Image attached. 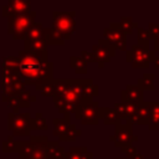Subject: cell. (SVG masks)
Returning <instances> with one entry per match:
<instances>
[{"instance_id": "f1b7e54d", "label": "cell", "mask_w": 159, "mask_h": 159, "mask_svg": "<svg viewBox=\"0 0 159 159\" xmlns=\"http://www.w3.org/2000/svg\"><path fill=\"white\" fill-rule=\"evenodd\" d=\"M32 129H37V130H46L47 129L46 119L43 118L41 112H37L35 114V118H31V130Z\"/></svg>"}, {"instance_id": "4fadbf2b", "label": "cell", "mask_w": 159, "mask_h": 159, "mask_svg": "<svg viewBox=\"0 0 159 159\" xmlns=\"http://www.w3.org/2000/svg\"><path fill=\"white\" fill-rule=\"evenodd\" d=\"M31 11V4L27 0H10L6 5L1 9V15L4 17H9L16 14L21 12H29Z\"/></svg>"}, {"instance_id": "484cf974", "label": "cell", "mask_w": 159, "mask_h": 159, "mask_svg": "<svg viewBox=\"0 0 159 159\" xmlns=\"http://www.w3.org/2000/svg\"><path fill=\"white\" fill-rule=\"evenodd\" d=\"M21 142L14 139V135H9L6 140L2 142V153H19Z\"/></svg>"}, {"instance_id": "3957f363", "label": "cell", "mask_w": 159, "mask_h": 159, "mask_svg": "<svg viewBox=\"0 0 159 159\" xmlns=\"http://www.w3.org/2000/svg\"><path fill=\"white\" fill-rule=\"evenodd\" d=\"M19 159H65V149L60 140H48L46 135H30V140L20 144Z\"/></svg>"}, {"instance_id": "5bb4252c", "label": "cell", "mask_w": 159, "mask_h": 159, "mask_svg": "<svg viewBox=\"0 0 159 159\" xmlns=\"http://www.w3.org/2000/svg\"><path fill=\"white\" fill-rule=\"evenodd\" d=\"M24 50H26V51H29V52H31V53L41 57V58L47 60V43H46L43 34L32 41L25 42Z\"/></svg>"}, {"instance_id": "d590c367", "label": "cell", "mask_w": 159, "mask_h": 159, "mask_svg": "<svg viewBox=\"0 0 159 159\" xmlns=\"http://www.w3.org/2000/svg\"><path fill=\"white\" fill-rule=\"evenodd\" d=\"M153 63H154V66H155L157 68H159V56H155V57H154Z\"/></svg>"}, {"instance_id": "6da1fadb", "label": "cell", "mask_w": 159, "mask_h": 159, "mask_svg": "<svg viewBox=\"0 0 159 159\" xmlns=\"http://www.w3.org/2000/svg\"><path fill=\"white\" fill-rule=\"evenodd\" d=\"M84 80H53L52 83L42 86L40 92L43 97H52L60 113H76L78 108L91 101L83 93Z\"/></svg>"}, {"instance_id": "30bf717a", "label": "cell", "mask_w": 159, "mask_h": 159, "mask_svg": "<svg viewBox=\"0 0 159 159\" xmlns=\"http://www.w3.org/2000/svg\"><path fill=\"white\" fill-rule=\"evenodd\" d=\"M98 111H99V104L97 101L91 99L86 103H83L78 111L75 113V117L77 119H80V122L82 124H91V125H97L99 122V116H98Z\"/></svg>"}, {"instance_id": "9c48e42d", "label": "cell", "mask_w": 159, "mask_h": 159, "mask_svg": "<svg viewBox=\"0 0 159 159\" xmlns=\"http://www.w3.org/2000/svg\"><path fill=\"white\" fill-rule=\"evenodd\" d=\"M24 91H26L25 83L21 81L19 72H2V102Z\"/></svg>"}, {"instance_id": "74e56055", "label": "cell", "mask_w": 159, "mask_h": 159, "mask_svg": "<svg viewBox=\"0 0 159 159\" xmlns=\"http://www.w3.org/2000/svg\"><path fill=\"white\" fill-rule=\"evenodd\" d=\"M138 140V135H133V142H137Z\"/></svg>"}, {"instance_id": "4316f807", "label": "cell", "mask_w": 159, "mask_h": 159, "mask_svg": "<svg viewBox=\"0 0 159 159\" xmlns=\"http://www.w3.org/2000/svg\"><path fill=\"white\" fill-rule=\"evenodd\" d=\"M119 26H120V29L123 30V32L127 35V34H132L134 29H138V22L133 21V19H132V17L122 16V17H120Z\"/></svg>"}, {"instance_id": "2e32d148", "label": "cell", "mask_w": 159, "mask_h": 159, "mask_svg": "<svg viewBox=\"0 0 159 159\" xmlns=\"http://www.w3.org/2000/svg\"><path fill=\"white\" fill-rule=\"evenodd\" d=\"M31 97L32 94L30 93V91H24L21 92L20 94H16L11 98H9L5 103L12 109V113H19V109L22 108V107H26L29 108L30 104H31Z\"/></svg>"}, {"instance_id": "d4e9b609", "label": "cell", "mask_w": 159, "mask_h": 159, "mask_svg": "<svg viewBox=\"0 0 159 159\" xmlns=\"http://www.w3.org/2000/svg\"><path fill=\"white\" fill-rule=\"evenodd\" d=\"M43 34V26L41 22H32L24 37V41L25 42H29V41H32L37 37H40L41 35Z\"/></svg>"}, {"instance_id": "8d00e7d4", "label": "cell", "mask_w": 159, "mask_h": 159, "mask_svg": "<svg viewBox=\"0 0 159 159\" xmlns=\"http://www.w3.org/2000/svg\"><path fill=\"white\" fill-rule=\"evenodd\" d=\"M132 159H144V157H143L142 154H139V153H137V154H135V155H134V157H133Z\"/></svg>"}, {"instance_id": "52a82bcc", "label": "cell", "mask_w": 159, "mask_h": 159, "mask_svg": "<svg viewBox=\"0 0 159 159\" xmlns=\"http://www.w3.org/2000/svg\"><path fill=\"white\" fill-rule=\"evenodd\" d=\"M7 129L14 133V135H31V114L25 113H12L7 114Z\"/></svg>"}, {"instance_id": "ba28073f", "label": "cell", "mask_w": 159, "mask_h": 159, "mask_svg": "<svg viewBox=\"0 0 159 159\" xmlns=\"http://www.w3.org/2000/svg\"><path fill=\"white\" fill-rule=\"evenodd\" d=\"M103 42L114 50L124 51L127 50V39L125 34L119 26V22H111L108 27L103 30Z\"/></svg>"}, {"instance_id": "ffe728a7", "label": "cell", "mask_w": 159, "mask_h": 159, "mask_svg": "<svg viewBox=\"0 0 159 159\" xmlns=\"http://www.w3.org/2000/svg\"><path fill=\"white\" fill-rule=\"evenodd\" d=\"M65 159H93V154L86 147H71L65 153Z\"/></svg>"}, {"instance_id": "8992f818", "label": "cell", "mask_w": 159, "mask_h": 159, "mask_svg": "<svg viewBox=\"0 0 159 159\" xmlns=\"http://www.w3.org/2000/svg\"><path fill=\"white\" fill-rule=\"evenodd\" d=\"M76 11H53L52 29L58 31L66 40H70L76 30Z\"/></svg>"}, {"instance_id": "e575fe53", "label": "cell", "mask_w": 159, "mask_h": 159, "mask_svg": "<svg viewBox=\"0 0 159 159\" xmlns=\"http://www.w3.org/2000/svg\"><path fill=\"white\" fill-rule=\"evenodd\" d=\"M154 51H159V35L154 40Z\"/></svg>"}, {"instance_id": "d6986e66", "label": "cell", "mask_w": 159, "mask_h": 159, "mask_svg": "<svg viewBox=\"0 0 159 159\" xmlns=\"http://www.w3.org/2000/svg\"><path fill=\"white\" fill-rule=\"evenodd\" d=\"M148 127L150 130H159V102H149Z\"/></svg>"}, {"instance_id": "d6a6232c", "label": "cell", "mask_w": 159, "mask_h": 159, "mask_svg": "<svg viewBox=\"0 0 159 159\" xmlns=\"http://www.w3.org/2000/svg\"><path fill=\"white\" fill-rule=\"evenodd\" d=\"M120 152H122L123 154H125L127 159H132V158H133V157L137 154V148H135L133 144H129L127 148L120 149Z\"/></svg>"}, {"instance_id": "277c9868", "label": "cell", "mask_w": 159, "mask_h": 159, "mask_svg": "<svg viewBox=\"0 0 159 159\" xmlns=\"http://www.w3.org/2000/svg\"><path fill=\"white\" fill-rule=\"evenodd\" d=\"M36 11L21 12L7 17V34L14 37V40H22L32 22H35Z\"/></svg>"}, {"instance_id": "603a6c76", "label": "cell", "mask_w": 159, "mask_h": 159, "mask_svg": "<svg viewBox=\"0 0 159 159\" xmlns=\"http://www.w3.org/2000/svg\"><path fill=\"white\" fill-rule=\"evenodd\" d=\"M70 67L75 70L77 75H86L87 73V62L80 56H71L70 57Z\"/></svg>"}, {"instance_id": "7402d4cb", "label": "cell", "mask_w": 159, "mask_h": 159, "mask_svg": "<svg viewBox=\"0 0 159 159\" xmlns=\"http://www.w3.org/2000/svg\"><path fill=\"white\" fill-rule=\"evenodd\" d=\"M43 36L47 45H63L66 41V39L52 27L43 29Z\"/></svg>"}, {"instance_id": "f35d334b", "label": "cell", "mask_w": 159, "mask_h": 159, "mask_svg": "<svg viewBox=\"0 0 159 159\" xmlns=\"http://www.w3.org/2000/svg\"><path fill=\"white\" fill-rule=\"evenodd\" d=\"M117 159H124V158H117Z\"/></svg>"}, {"instance_id": "ac0fdd59", "label": "cell", "mask_w": 159, "mask_h": 159, "mask_svg": "<svg viewBox=\"0 0 159 159\" xmlns=\"http://www.w3.org/2000/svg\"><path fill=\"white\" fill-rule=\"evenodd\" d=\"M63 116H65L63 118H53V120H52V123H53V125H55L53 135L58 137V139H61V138L65 135L67 128H68L70 124H71L70 113H65Z\"/></svg>"}, {"instance_id": "7a4b0ae2", "label": "cell", "mask_w": 159, "mask_h": 159, "mask_svg": "<svg viewBox=\"0 0 159 159\" xmlns=\"http://www.w3.org/2000/svg\"><path fill=\"white\" fill-rule=\"evenodd\" d=\"M17 57V72L25 84H32L37 91L42 86L53 82V65L26 50H21Z\"/></svg>"}, {"instance_id": "44dd1931", "label": "cell", "mask_w": 159, "mask_h": 159, "mask_svg": "<svg viewBox=\"0 0 159 159\" xmlns=\"http://www.w3.org/2000/svg\"><path fill=\"white\" fill-rule=\"evenodd\" d=\"M98 116H99V119H102L103 123L107 125H112V124L116 125L118 123V117L116 111L109 107H99Z\"/></svg>"}, {"instance_id": "4dcf8cb0", "label": "cell", "mask_w": 159, "mask_h": 159, "mask_svg": "<svg viewBox=\"0 0 159 159\" xmlns=\"http://www.w3.org/2000/svg\"><path fill=\"white\" fill-rule=\"evenodd\" d=\"M137 40H138V42H137V43L149 45L150 37H149L148 30H144V29H142V27H138V29H137Z\"/></svg>"}, {"instance_id": "7c38bea8", "label": "cell", "mask_w": 159, "mask_h": 159, "mask_svg": "<svg viewBox=\"0 0 159 159\" xmlns=\"http://www.w3.org/2000/svg\"><path fill=\"white\" fill-rule=\"evenodd\" d=\"M92 55L94 56L98 67L102 68L104 63H108L116 56V50L104 43L102 39H99L98 42L92 46Z\"/></svg>"}, {"instance_id": "1f68e13d", "label": "cell", "mask_w": 159, "mask_h": 159, "mask_svg": "<svg viewBox=\"0 0 159 159\" xmlns=\"http://www.w3.org/2000/svg\"><path fill=\"white\" fill-rule=\"evenodd\" d=\"M148 34H149L150 40H155L157 36L159 35V24L149 22L148 24Z\"/></svg>"}, {"instance_id": "8fae6325", "label": "cell", "mask_w": 159, "mask_h": 159, "mask_svg": "<svg viewBox=\"0 0 159 159\" xmlns=\"http://www.w3.org/2000/svg\"><path fill=\"white\" fill-rule=\"evenodd\" d=\"M133 125L132 124H116V133L114 135L109 137V140L114 142L116 147L124 149L129 144L133 143Z\"/></svg>"}, {"instance_id": "5b68a950", "label": "cell", "mask_w": 159, "mask_h": 159, "mask_svg": "<svg viewBox=\"0 0 159 159\" xmlns=\"http://www.w3.org/2000/svg\"><path fill=\"white\" fill-rule=\"evenodd\" d=\"M155 51L149 50V45L135 43L125 52V62L130 63L133 68H148L154 61Z\"/></svg>"}, {"instance_id": "e0dca14e", "label": "cell", "mask_w": 159, "mask_h": 159, "mask_svg": "<svg viewBox=\"0 0 159 159\" xmlns=\"http://www.w3.org/2000/svg\"><path fill=\"white\" fill-rule=\"evenodd\" d=\"M149 101H143L137 111L129 117L128 122L132 125H140V124H148V118H149Z\"/></svg>"}, {"instance_id": "cb8c5ba5", "label": "cell", "mask_w": 159, "mask_h": 159, "mask_svg": "<svg viewBox=\"0 0 159 159\" xmlns=\"http://www.w3.org/2000/svg\"><path fill=\"white\" fill-rule=\"evenodd\" d=\"M137 86H139L143 91H154L155 89V73H144L142 78L138 80Z\"/></svg>"}, {"instance_id": "f546056e", "label": "cell", "mask_w": 159, "mask_h": 159, "mask_svg": "<svg viewBox=\"0 0 159 159\" xmlns=\"http://www.w3.org/2000/svg\"><path fill=\"white\" fill-rule=\"evenodd\" d=\"M81 134H82V133H81V130L77 129L76 124H72V123H71L70 127L67 128L65 135H63L60 140H61V142H73V140H76L77 137H80Z\"/></svg>"}, {"instance_id": "9a60e30c", "label": "cell", "mask_w": 159, "mask_h": 159, "mask_svg": "<svg viewBox=\"0 0 159 159\" xmlns=\"http://www.w3.org/2000/svg\"><path fill=\"white\" fill-rule=\"evenodd\" d=\"M120 99L122 103L133 102V103H140L143 102V89L137 84H127L124 89L120 91Z\"/></svg>"}, {"instance_id": "836d02e7", "label": "cell", "mask_w": 159, "mask_h": 159, "mask_svg": "<svg viewBox=\"0 0 159 159\" xmlns=\"http://www.w3.org/2000/svg\"><path fill=\"white\" fill-rule=\"evenodd\" d=\"M81 57L88 63V62H96V58H94V56L92 55V52H87V51H84V50H82L81 51Z\"/></svg>"}, {"instance_id": "83f0119b", "label": "cell", "mask_w": 159, "mask_h": 159, "mask_svg": "<svg viewBox=\"0 0 159 159\" xmlns=\"http://www.w3.org/2000/svg\"><path fill=\"white\" fill-rule=\"evenodd\" d=\"M17 57L7 56L2 58V72H17Z\"/></svg>"}]
</instances>
